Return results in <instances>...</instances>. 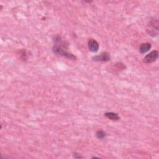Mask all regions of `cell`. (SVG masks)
Listing matches in <instances>:
<instances>
[{"label":"cell","instance_id":"8992f818","mask_svg":"<svg viewBox=\"0 0 159 159\" xmlns=\"http://www.w3.org/2000/svg\"><path fill=\"white\" fill-rule=\"evenodd\" d=\"M151 44L150 43H142L139 47V51L141 53H145L151 48Z\"/></svg>","mask_w":159,"mask_h":159},{"label":"cell","instance_id":"3957f363","mask_svg":"<svg viewBox=\"0 0 159 159\" xmlns=\"http://www.w3.org/2000/svg\"><path fill=\"white\" fill-rule=\"evenodd\" d=\"M158 57V52L157 50H153L143 58V61L146 63H151L155 61Z\"/></svg>","mask_w":159,"mask_h":159},{"label":"cell","instance_id":"52a82bcc","mask_svg":"<svg viewBox=\"0 0 159 159\" xmlns=\"http://www.w3.org/2000/svg\"><path fill=\"white\" fill-rule=\"evenodd\" d=\"M104 115L107 118L112 120H118L119 119H120V117L118 116V114L115 112H106Z\"/></svg>","mask_w":159,"mask_h":159},{"label":"cell","instance_id":"9c48e42d","mask_svg":"<svg viewBox=\"0 0 159 159\" xmlns=\"http://www.w3.org/2000/svg\"><path fill=\"white\" fill-rule=\"evenodd\" d=\"M73 157H74L75 158H81V157H81V156L80 155L79 153H76V152H74V153H73Z\"/></svg>","mask_w":159,"mask_h":159},{"label":"cell","instance_id":"277c9868","mask_svg":"<svg viewBox=\"0 0 159 159\" xmlns=\"http://www.w3.org/2000/svg\"><path fill=\"white\" fill-rule=\"evenodd\" d=\"M110 59L111 57L109 53L106 52L93 57V60L96 61H108L110 60Z\"/></svg>","mask_w":159,"mask_h":159},{"label":"cell","instance_id":"5b68a950","mask_svg":"<svg viewBox=\"0 0 159 159\" xmlns=\"http://www.w3.org/2000/svg\"><path fill=\"white\" fill-rule=\"evenodd\" d=\"M88 46L89 50L92 52H96L99 47L98 42L93 39H91L89 40L88 43Z\"/></svg>","mask_w":159,"mask_h":159},{"label":"cell","instance_id":"ba28073f","mask_svg":"<svg viewBox=\"0 0 159 159\" xmlns=\"http://www.w3.org/2000/svg\"><path fill=\"white\" fill-rule=\"evenodd\" d=\"M96 137L99 139H103L104 138H105V137L106 136V133L103 131V130H98L96 133Z\"/></svg>","mask_w":159,"mask_h":159},{"label":"cell","instance_id":"7a4b0ae2","mask_svg":"<svg viewBox=\"0 0 159 159\" xmlns=\"http://www.w3.org/2000/svg\"><path fill=\"white\" fill-rule=\"evenodd\" d=\"M148 26V27L147 29V31L148 34L152 37L157 36L158 35V19H155L153 17L149 22Z\"/></svg>","mask_w":159,"mask_h":159},{"label":"cell","instance_id":"6da1fadb","mask_svg":"<svg viewBox=\"0 0 159 159\" xmlns=\"http://www.w3.org/2000/svg\"><path fill=\"white\" fill-rule=\"evenodd\" d=\"M53 42L55 45L53 47V52L55 53L70 60L76 59V57L73 54L68 52V45L61 40V39L59 35H56L53 37Z\"/></svg>","mask_w":159,"mask_h":159}]
</instances>
